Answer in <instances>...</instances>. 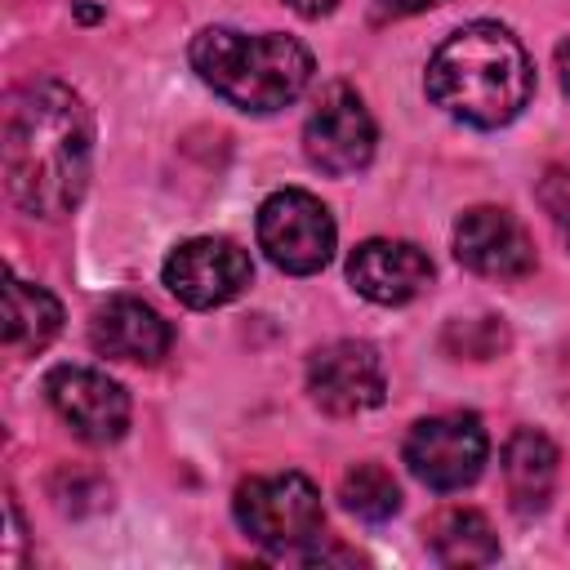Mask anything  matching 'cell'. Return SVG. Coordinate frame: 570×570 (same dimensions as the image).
<instances>
[{"label":"cell","instance_id":"cell-19","mask_svg":"<svg viewBox=\"0 0 570 570\" xmlns=\"http://www.w3.org/2000/svg\"><path fill=\"white\" fill-rule=\"evenodd\" d=\"M539 200H543V209H548L557 236L570 245V160H557V165L543 174V183H539Z\"/></svg>","mask_w":570,"mask_h":570},{"label":"cell","instance_id":"cell-14","mask_svg":"<svg viewBox=\"0 0 570 570\" xmlns=\"http://www.w3.org/2000/svg\"><path fill=\"white\" fill-rule=\"evenodd\" d=\"M503 481H508V499L521 517L543 512L557 490V445L534 428H517L503 450Z\"/></svg>","mask_w":570,"mask_h":570},{"label":"cell","instance_id":"cell-21","mask_svg":"<svg viewBox=\"0 0 570 570\" xmlns=\"http://www.w3.org/2000/svg\"><path fill=\"white\" fill-rule=\"evenodd\" d=\"M294 13H303V18H321V13H330L338 0H285Z\"/></svg>","mask_w":570,"mask_h":570},{"label":"cell","instance_id":"cell-16","mask_svg":"<svg viewBox=\"0 0 570 570\" xmlns=\"http://www.w3.org/2000/svg\"><path fill=\"white\" fill-rule=\"evenodd\" d=\"M432 552L445 566H485L499 557V539L490 530V521L472 508H450L428 525Z\"/></svg>","mask_w":570,"mask_h":570},{"label":"cell","instance_id":"cell-13","mask_svg":"<svg viewBox=\"0 0 570 570\" xmlns=\"http://www.w3.org/2000/svg\"><path fill=\"white\" fill-rule=\"evenodd\" d=\"M89 343L111 356V361H134V365H156L169 343H174V330L169 321L142 303V298H111L94 312V325H89Z\"/></svg>","mask_w":570,"mask_h":570},{"label":"cell","instance_id":"cell-15","mask_svg":"<svg viewBox=\"0 0 570 570\" xmlns=\"http://www.w3.org/2000/svg\"><path fill=\"white\" fill-rule=\"evenodd\" d=\"M58 330H62L58 298L9 272V285H4V347L9 352H40Z\"/></svg>","mask_w":570,"mask_h":570},{"label":"cell","instance_id":"cell-5","mask_svg":"<svg viewBox=\"0 0 570 570\" xmlns=\"http://www.w3.org/2000/svg\"><path fill=\"white\" fill-rule=\"evenodd\" d=\"M258 245L289 276H312L334 254V218L330 209L298 187L272 191L258 205Z\"/></svg>","mask_w":570,"mask_h":570},{"label":"cell","instance_id":"cell-10","mask_svg":"<svg viewBox=\"0 0 570 570\" xmlns=\"http://www.w3.org/2000/svg\"><path fill=\"white\" fill-rule=\"evenodd\" d=\"M307 392L325 414H361L374 410L387 392L383 361L370 343L338 338L307 361Z\"/></svg>","mask_w":570,"mask_h":570},{"label":"cell","instance_id":"cell-2","mask_svg":"<svg viewBox=\"0 0 570 570\" xmlns=\"http://www.w3.org/2000/svg\"><path fill=\"white\" fill-rule=\"evenodd\" d=\"M534 67L521 40L499 22H468L441 40L428 62V98L463 125L499 129L521 116Z\"/></svg>","mask_w":570,"mask_h":570},{"label":"cell","instance_id":"cell-6","mask_svg":"<svg viewBox=\"0 0 570 570\" xmlns=\"http://www.w3.org/2000/svg\"><path fill=\"white\" fill-rule=\"evenodd\" d=\"M485 428L476 414H432L419 419L405 436V463L428 490H463L485 468Z\"/></svg>","mask_w":570,"mask_h":570},{"label":"cell","instance_id":"cell-9","mask_svg":"<svg viewBox=\"0 0 570 570\" xmlns=\"http://www.w3.org/2000/svg\"><path fill=\"white\" fill-rule=\"evenodd\" d=\"M249 254L227 236H191L165 258V285L187 307H223L249 285Z\"/></svg>","mask_w":570,"mask_h":570},{"label":"cell","instance_id":"cell-3","mask_svg":"<svg viewBox=\"0 0 570 570\" xmlns=\"http://www.w3.org/2000/svg\"><path fill=\"white\" fill-rule=\"evenodd\" d=\"M191 67L218 98L240 111H276L294 102L312 80V53L281 31L245 36L232 27H205L191 40Z\"/></svg>","mask_w":570,"mask_h":570},{"label":"cell","instance_id":"cell-8","mask_svg":"<svg viewBox=\"0 0 570 570\" xmlns=\"http://www.w3.org/2000/svg\"><path fill=\"white\" fill-rule=\"evenodd\" d=\"M45 396L53 405V414L89 445H107L120 441L129 428V396L116 379H107L102 370L89 365H58L45 379Z\"/></svg>","mask_w":570,"mask_h":570},{"label":"cell","instance_id":"cell-1","mask_svg":"<svg viewBox=\"0 0 570 570\" xmlns=\"http://www.w3.org/2000/svg\"><path fill=\"white\" fill-rule=\"evenodd\" d=\"M4 187L22 214L62 218L89 183V107L62 80H27L4 107Z\"/></svg>","mask_w":570,"mask_h":570},{"label":"cell","instance_id":"cell-12","mask_svg":"<svg viewBox=\"0 0 570 570\" xmlns=\"http://www.w3.org/2000/svg\"><path fill=\"white\" fill-rule=\"evenodd\" d=\"M347 281L356 285V294H365L370 303H383V307H396V303H410L414 294L428 289L432 281V258L410 245V240H387V236H374V240H361L347 258Z\"/></svg>","mask_w":570,"mask_h":570},{"label":"cell","instance_id":"cell-20","mask_svg":"<svg viewBox=\"0 0 570 570\" xmlns=\"http://www.w3.org/2000/svg\"><path fill=\"white\" fill-rule=\"evenodd\" d=\"M432 4H441V0H379V9L392 13V18H405V13H419V9H432Z\"/></svg>","mask_w":570,"mask_h":570},{"label":"cell","instance_id":"cell-18","mask_svg":"<svg viewBox=\"0 0 570 570\" xmlns=\"http://www.w3.org/2000/svg\"><path fill=\"white\" fill-rule=\"evenodd\" d=\"M503 343H508V330L494 316H476V321H463V325L445 330V347H454L459 356H472V361L494 356Z\"/></svg>","mask_w":570,"mask_h":570},{"label":"cell","instance_id":"cell-4","mask_svg":"<svg viewBox=\"0 0 570 570\" xmlns=\"http://www.w3.org/2000/svg\"><path fill=\"white\" fill-rule=\"evenodd\" d=\"M232 512L240 530L281 557H303L325 525L321 490L303 472H276V476H249L236 485Z\"/></svg>","mask_w":570,"mask_h":570},{"label":"cell","instance_id":"cell-17","mask_svg":"<svg viewBox=\"0 0 570 570\" xmlns=\"http://www.w3.org/2000/svg\"><path fill=\"white\" fill-rule=\"evenodd\" d=\"M338 499L347 512L365 517V521H387L401 508V490L392 481V472L383 463H356L343 472L338 481Z\"/></svg>","mask_w":570,"mask_h":570},{"label":"cell","instance_id":"cell-7","mask_svg":"<svg viewBox=\"0 0 570 570\" xmlns=\"http://www.w3.org/2000/svg\"><path fill=\"white\" fill-rule=\"evenodd\" d=\"M303 151L330 178H347V174L370 165V156H374V116H370V107L361 102V94L352 85H330L316 98V107L303 125Z\"/></svg>","mask_w":570,"mask_h":570},{"label":"cell","instance_id":"cell-11","mask_svg":"<svg viewBox=\"0 0 570 570\" xmlns=\"http://www.w3.org/2000/svg\"><path fill=\"white\" fill-rule=\"evenodd\" d=\"M454 254L468 272L494 276V281H517L534 272V245L525 227L494 205H476L454 223Z\"/></svg>","mask_w":570,"mask_h":570},{"label":"cell","instance_id":"cell-22","mask_svg":"<svg viewBox=\"0 0 570 570\" xmlns=\"http://www.w3.org/2000/svg\"><path fill=\"white\" fill-rule=\"evenodd\" d=\"M557 71H561V85H566V94H570V40L557 45Z\"/></svg>","mask_w":570,"mask_h":570}]
</instances>
